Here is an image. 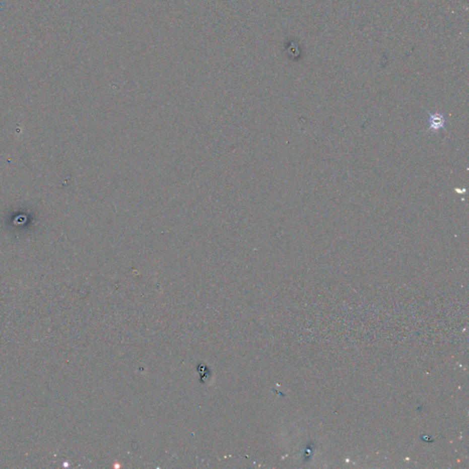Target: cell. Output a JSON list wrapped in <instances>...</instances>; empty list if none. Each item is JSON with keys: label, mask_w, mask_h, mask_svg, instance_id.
<instances>
[{"label": "cell", "mask_w": 469, "mask_h": 469, "mask_svg": "<svg viewBox=\"0 0 469 469\" xmlns=\"http://www.w3.org/2000/svg\"><path fill=\"white\" fill-rule=\"evenodd\" d=\"M428 122L429 127L427 131L436 133V132L440 131L441 129H445V125H446L445 116L439 112L430 114Z\"/></svg>", "instance_id": "obj_1"}]
</instances>
